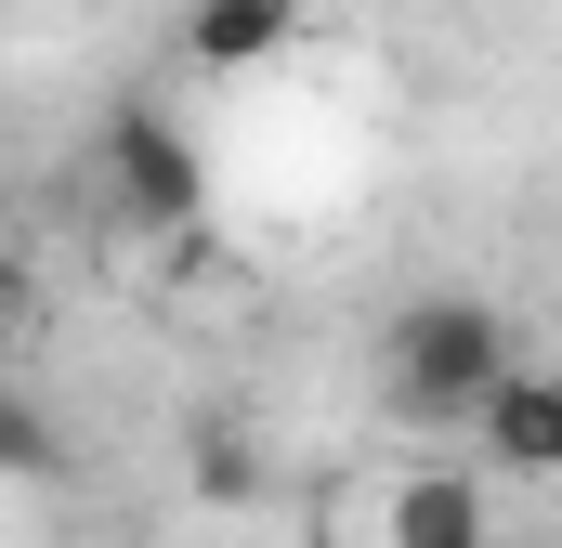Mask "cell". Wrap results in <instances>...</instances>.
Listing matches in <instances>:
<instances>
[{
	"instance_id": "obj_1",
	"label": "cell",
	"mask_w": 562,
	"mask_h": 548,
	"mask_svg": "<svg viewBox=\"0 0 562 548\" xmlns=\"http://www.w3.org/2000/svg\"><path fill=\"white\" fill-rule=\"evenodd\" d=\"M510 379V327L458 287H431L393 313V406L406 418H484V392Z\"/></svg>"
},
{
	"instance_id": "obj_2",
	"label": "cell",
	"mask_w": 562,
	"mask_h": 548,
	"mask_svg": "<svg viewBox=\"0 0 562 548\" xmlns=\"http://www.w3.org/2000/svg\"><path fill=\"white\" fill-rule=\"evenodd\" d=\"M105 196L157 222V236H183V222H210V170H196V144L170 132L157 105H119L105 118Z\"/></svg>"
},
{
	"instance_id": "obj_3",
	"label": "cell",
	"mask_w": 562,
	"mask_h": 548,
	"mask_svg": "<svg viewBox=\"0 0 562 548\" xmlns=\"http://www.w3.org/2000/svg\"><path fill=\"white\" fill-rule=\"evenodd\" d=\"M380 548H484V483L471 470H406L393 510H380Z\"/></svg>"
},
{
	"instance_id": "obj_4",
	"label": "cell",
	"mask_w": 562,
	"mask_h": 548,
	"mask_svg": "<svg viewBox=\"0 0 562 548\" xmlns=\"http://www.w3.org/2000/svg\"><path fill=\"white\" fill-rule=\"evenodd\" d=\"M471 431H484V457H497V470H562V379H524V366H510V379L484 392Z\"/></svg>"
},
{
	"instance_id": "obj_5",
	"label": "cell",
	"mask_w": 562,
	"mask_h": 548,
	"mask_svg": "<svg viewBox=\"0 0 562 548\" xmlns=\"http://www.w3.org/2000/svg\"><path fill=\"white\" fill-rule=\"evenodd\" d=\"M301 39V0H196L183 13V53L196 66H276Z\"/></svg>"
},
{
	"instance_id": "obj_6",
	"label": "cell",
	"mask_w": 562,
	"mask_h": 548,
	"mask_svg": "<svg viewBox=\"0 0 562 548\" xmlns=\"http://www.w3.org/2000/svg\"><path fill=\"white\" fill-rule=\"evenodd\" d=\"M196 483H210V496H249V444H236V431H196Z\"/></svg>"
}]
</instances>
